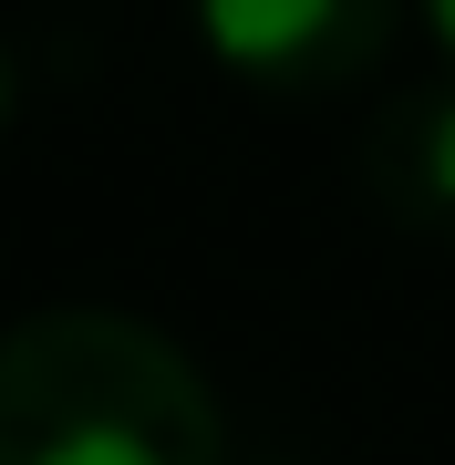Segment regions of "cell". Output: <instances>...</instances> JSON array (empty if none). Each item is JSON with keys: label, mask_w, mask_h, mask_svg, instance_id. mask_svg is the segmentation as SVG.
<instances>
[{"label": "cell", "mask_w": 455, "mask_h": 465, "mask_svg": "<svg viewBox=\"0 0 455 465\" xmlns=\"http://www.w3.org/2000/svg\"><path fill=\"white\" fill-rule=\"evenodd\" d=\"M0 465H218V403L135 311H32L0 331Z\"/></svg>", "instance_id": "1"}, {"label": "cell", "mask_w": 455, "mask_h": 465, "mask_svg": "<svg viewBox=\"0 0 455 465\" xmlns=\"http://www.w3.org/2000/svg\"><path fill=\"white\" fill-rule=\"evenodd\" d=\"M393 11L404 0H197V32H207V52H218L238 84L331 94V84H352V73L383 63Z\"/></svg>", "instance_id": "2"}, {"label": "cell", "mask_w": 455, "mask_h": 465, "mask_svg": "<svg viewBox=\"0 0 455 465\" xmlns=\"http://www.w3.org/2000/svg\"><path fill=\"white\" fill-rule=\"evenodd\" d=\"M372 197L414 228H455V73L372 114Z\"/></svg>", "instance_id": "3"}, {"label": "cell", "mask_w": 455, "mask_h": 465, "mask_svg": "<svg viewBox=\"0 0 455 465\" xmlns=\"http://www.w3.org/2000/svg\"><path fill=\"white\" fill-rule=\"evenodd\" d=\"M424 21H435V42H445V73H455V0H424Z\"/></svg>", "instance_id": "4"}, {"label": "cell", "mask_w": 455, "mask_h": 465, "mask_svg": "<svg viewBox=\"0 0 455 465\" xmlns=\"http://www.w3.org/2000/svg\"><path fill=\"white\" fill-rule=\"evenodd\" d=\"M0 124H11V52H0Z\"/></svg>", "instance_id": "5"}]
</instances>
